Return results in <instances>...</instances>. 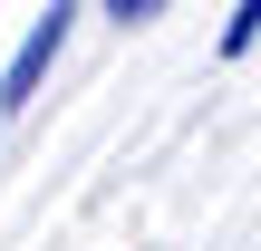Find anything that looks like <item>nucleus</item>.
Listing matches in <instances>:
<instances>
[{
    "label": "nucleus",
    "mask_w": 261,
    "mask_h": 251,
    "mask_svg": "<svg viewBox=\"0 0 261 251\" xmlns=\"http://www.w3.org/2000/svg\"><path fill=\"white\" fill-rule=\"evenodd\" d=\"M68 29H77V0H48V10L29 19V39H19V58L0 68V116H29V97L48 87V68H58V48H68Z\"/></svg>",
    "instance_id": "obj_1"
},
{
    "label": "nucleus",
    "mask_w": 261,
    "mask_h": 251,
    "mask_svg": "<svg viewBox=\"0 0 261 251\" xmlns=\"http://www.w3.org/2000/svg\"><path fill=\"white\" fill-rule=\"evenodd\" d=\"M261 48V0H242L232 19H223V58H252Z\"/></svg>",
    "instance_id": "obj_2"
},
{
    "label": "nucleus",
    "mask_w": 261,
    "mask_h": 251,
    "mask_svg": "<svg viewBox=\"0 0 261 251\" xmlns=\"http://www.w3.org/2000/svg\"><path fill=\"white\" fill-rule=\"evenodd\" d=\"M155 10H165V0H107V19H116V29H136V19H155Z\"/></svg>",
    "instance_id": "obj_3"
}]
</instances>
